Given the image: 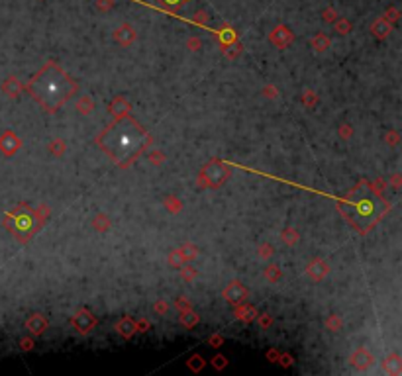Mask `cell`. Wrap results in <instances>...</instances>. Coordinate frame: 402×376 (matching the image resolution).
Instances as JSON below:
<instances>
[{
	"mask_svg": "<svg viewBox=\"0 0 402 376\" xmlns=\"http://www.w3.org/2000/svg\"><path fill=\"white\" fill-rule=\"evenodd\" d=\"M28 90L47 112H55L73 96L77 85L61 67H57L55 63H47L41 71L32 77V81L28 83Z\"/></svg>",
	"mask_w": 402,
	"mask_h": 376,
	"instance_id": "6da1fadb",
	"label": "cell"
},
{
	"mask_svg": "<svg viewBox=\"0 0 402 376\" xmlns=\"http://www.w3.org/2000/svg\"><path fill=\"white\" fill-rule=\"evenodd\" d=\"M98 143L114 161L128 163L146 149L149 135L138 122L124 118L110 125L106 131H102Z\"/></svg>",
	"mask_w": 402,
	"mask_h": 376,
	"instance_id": "7a4b0ae2",
	"label": "cell"
},
{
	"mask_svg": "<svg viewBox=\"0 0 402 376\" xmlns=\"http://www.w3.org/2000/svg\"><path fill=\"white\" fill-rule=\"evenodd\" d=\"M293 34H291V30L289 28H285V26H279V28H275L273 32H271V41H273L275 45H279V47H287L291 41H293Z\"/></svg>",
	"mask_w": 402,
	"mask_h": 376,
	"instance_id": "3957f363",
	"label": "cell"
},
{
	"mask_svg": "<svg viewBox=\"0 0 402 376\" xmlns=\"http://www.w3.org/2000/svg\"><path fill=\"white\" fill-rule=\"evenodd\" d=\"M96 323V320L92 318L89 312H81L79 316H75L73 318V325L81 331V333H87L89 329H91L92 325Z\"/></svg>",
	"mask_w": 402,
	"mask_h": 376,
	"instance_id": "277c9868",
	"label": "cell"
},
{
	"mask_svg": "<svg viewBox=\"0 0 402 376\" xmlns=\"http://www.w3.org/2000/svg\"><path fill=\"white\" fill-rule=\"evenodd\" d=\"M245 296H247V292H245V288L241 286L239 282H232V284L228 286V290H226V298H228V302H234V304L241 302Z\"/></svg>",
	"mask_w": 402,
	"mask_h": 376,
	"instance_id": "5b68a950",
	"label": "cell"
},
{
	"mask_svg": "<svg viewBox=\"0 0 402 376\" xmlns=\"http://www.w3.org/2000/svg\"><path fill=\"white\" fill-rule=\"evenodd\" d=\"M16 149H18V139H16L10 131L4 133V135L0 137V151H2L4 155H12Z\"/></svg>",
	"mask_w": 402,
	"mask_h": 376,
	"instance_id": "8992f818",
	"label": "cell"
},
{
	"mask_svg": "<svg viewBox=\"0 0 402 376\" xmlns=\"http://www.w3.org/2000/svg\"><path fill=\"white\" fill-rule=\"evenodd\" d=\"M114 36H116V39H118L122 45H128V43H131V41H133L136 32L129 28L128 24H124L122 28H118V30H116V34H114Z\"/></svg>",
	"mask_w": 402,
	"mask_h": 376,
	"instance_id": "52a82bcc",
	"label": "cell"
},
{
	"mask_svg": "<svg viewBox=\"0 0 402 376\" xmlns=\"http://www.w3.org/2000/svg\"><path fill=\"white\" fill-rule=\"evenodd\" d=\"M371 32L375 34L377 37H384L388 32H390V26H388V22L383 18H379L373 26H371Z\"/></svg>",
	"mask_w": 402,
	"mask_h": 376,
	"instance_id": "ba28073f",
	"label": "cell"
},
{
	"mask_svg": "<svg viewBox=\"0 0 402 376\" xmlns=\"http://www.w3.org/2000/svg\"><path fill=\"white\" fill-rule=\"evenodd\" d=\"M26 327H28L32 333H41V331L45 329V320H43L41 316H34L32 320H28Z\"/></svg>",
	"mask_w": 402,
	"mask_h": 376,
	"instance_id": "9c48e42d",
	"label": "cell"
},
{
	"mask_svg": "<svg viewBox=\"0 0 402 376\" xmlns=\"http://www.w3.org/2000/svg\"><path fill=\"white\" fill-rule=\"evenodd\" d=\"M118 329H120V333H124L126 337H129V335L133 333V329H136V327H133V323L129 322V320H126L124 323H118Z\"/></svg>",
	"mask_w": 402,
	"mask_h": 376,
	"instance_id": "30bf717a",
	"label": "cell"
},
{
	"mask_svg": "<svg viewBox=\"0 0 402 376\" xmlns=\"http://www.w3.org/2000/svg\"><path fill=\"white\" fill-rule=\"evenodd\" d=\"M328 43H329L328 37H324V36H318L316 39H314V45L318 47V51H322V47H326Z\"/></svg>",
	"mask_w": 402,
	"mask_h": 376,
	"instance_id": "8fae6325",
	"label": "cell"
},
{
	"mask_svg": "<svg viewBox=\"0 0 402 376\" xmlns=\"http://www.w3.org/2000/svg\"><path fill=\"white\" fill-rule=\"evenodd\" d=\"M163 4H169V6H179L183 0H161Z\"/></svg>",
	"mask_w": 402,
	"mask_h": 376,
	"instance_id": "7c38bea8",
	"label": "cell"
}]
</instances>
